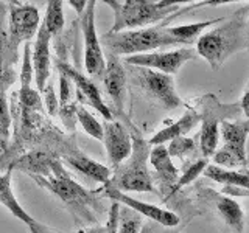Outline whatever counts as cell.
Instances as JSON below:
<instances>
[{
	"label": "cell",
	"mask_w": 249,
	"mask_h": 233,
	"mask_svg": "<svg viewBox=\"0 0 249 233\" xmlns=\"http://www.w3.org/2000/svg\"><path fill=\"white\" fill-rule=\"evenodd\" d=\"M249 45L248 6L240 8L223 25L213 28L196 39V54L209 62L213 70H220L224 61L233 53L243 51Z\"/></svg>",
	"instance_id": "cell-1"
},
{
	"label": "cell",
	"mask_w": 249,
	"mask_h": 233,
	"mask_svg": "<svg viewBox=\"0 0 249 233\" xmlns=\"http://www.w3.org/2000/svg\"><path fill=\"white\" fill-rule=\"evenodd\" d=\"M30 177L39 186H42V188L53 193L54 196H58L78 219L97 225L98 221L95 212H98V210L101 212V208H103L101 202L95 196L97 193L86 190L83 185L75 182L64 169L62 162L59 159L53 162L52 174L49 177L35 176V174H30Z\"/></svg>",
	"instance_id": "cell-2"
},
{
	"label": "cell",
	"mask_w": 249,
	"mask_h": 233,
	"mask_svg": "<svg viewBox=\"0 0 249 233\" xmlns=\"http://www.w3.org/2000/svg\"><path fill=\"white\" fill-rule=\"evenodd\" d=\"M129 134L132 142L131 154L126 160L111 171V177L105 185L122 193H154L156 186L148 162L151 146L140 132L132 131Z\"/></svg>",
	"instance_id": "cell-3"
},
{
	"label": "cell",
	"mask_w": 249,
	"mask_h": 233,
	"mask_svg": "<svg viewBox=\"0 0 249 233\" xmlns=\"http://www.w3.org/2000/svg\"><path fill=\"white\" fill-rule=\"evenodd\" d=\"M101 45L106 47L107 53L115 56H131V54L150 53L158 49H168L181 45L176 37L168 33V25L159 23L151 28L126 30L120 33H107L101 36Z\"/></svg>",
	"instance_id": "cell-4"
},
{
	"label": "cell",
	"mask_w": 249,
	"mask_h": 233,
	"mask_svg": "<svg viewBox=\"0 0 249 233\" xmlns=\"http://www.w3.org/2000/svg\"><path fill=\"white\" fill-rule=\"evenodd\" d=\"M111 6L114 13V23L109 33H120L126 30L145 28L159 23L176 13L178 6L159 8L158 0H100Z\"/></svg>",
	"instance_id": "cell-5"
},
{
	"label": "cell",
	"mask_w": 249,
	"mask_h": 233,
	"mask_svg": "<svg viewBox=\"0 0 249 233\" xmlns=\"http://www.w3.org/2000/svg\"><path fill=\"white\" fill-rule=\"evenodd\" d=\"M201 112V132H199V151L202 157H212L218 150V140H220V123L229 118H237L240 111V104L223 106L216 100L215 95H204L199 101Z\"/></svg>",
	"instance_id": "cell-6"
},
{
	"label": "cell",
	"mask_w": 249,
	"mask_h": 233,
	"mask_svg": "<svg viewBox=\"0 0 249 233\" xmlns=\"http://www.w3.org/2000/svg\"><path fill=\"white\" fill-rule=\"evenodd\" d=\"M126 72H129L136 87L148 100L159 104L165 111H173V109L182 106V100L178 95L175 87L173 75H165L137 66H129V70Z\"/></svg>",
	"instance_id": "cell-7"
},
{
	"label": "cell",
	"mask_w": 249,
	"mask_h": 233,
	"mask_svg": "<svg viewBox=\"0 0 249 233\" xmlns=\"http://www.w3.org/2000/svg\"><path fill=\"white\" fill-rule=\"evenodd\" d=\"M41 25L39 11L35 5L16 3L10 11V27L8 37H0V51L8 54V64H14L18 59V49L22 42L30 41Z\"/></svg>",
	"instance_id": "cell-8"
},
{
	"label": "cell",
	"mask_w": 249,
	"mask_h": 233,
	"mask_svg": "<svg viewBox=\"0 0 249 233\" xmlns=\"http://www.w3.org/2000/svg\"><path fill=\"white\" fill-rule=\"evenodd\" d=\"M95 3L97 0H88L81 17V31L84 39V67L90 76L100 78L103 73L106 61L105 53L100 45L95 28Z\"/></svg>",
	"instance_id": "cell-9"
},
{
	"label": "cell",
	"mask_w": 249,
	"mask_h": 233,
	"mask_svg": "<svg viewBox=\"0 0 249 233\" xmlns=\"http://www.w3.org/2000/svg\"><path fill=\"white\" fill-rule=\"evenodd\" d=\"M196 56L198 54L193 49L184 47V49H176L170 51H150L131 54V56H124V64L158 70V72L165 75H176L187 61H192Z\"/></svg>",
	"instance_id": "cell-10"
},
{
	"label": "cell",
	"mask_w": 249,
	"mask_h": 233,
	"mask_svg": "<svg viewBox=\"0 0 249 233\" xmlns=\"http://www.w3.org/2000/svg\"><path fill=\"white\" fill-rule=\"evenodd\" d=\"M101 191L105 193L106 198H109L114 202H119V204L123 207L131 208L132 212H136L140 216L148 217V219L153 221L154 224L160 225V227L171 229V227H176L179 224V216L173 212H170L167 208H162L158 205L148 204V202L139 200L132 196H128L126 193H122L119 190L112 188V186H109V185H103Z\"/></svg>",
	"instance_id": "cell-11"
},
{
	"label": "cell",
	"mask_w": 249,
	"mask_h": 233,
	"mask_svg": "<svg viewBox=\"0 0 249 233\" xmlns=\"http://www.w3.org/2000/svg\"><path fill=\"white\" fill-rule=\"evenodd\" d=\"M54 66H56L59 73L66 75L69 80L75 84L78 100H81L83 103H86L88 106L95 109V111H98L101 115L105 116L106 121L112 120L114 114L103 101V98H101V93H100L98 87L95 85V83H93L92 80H89V78L86 76L84 73H81L80 70H76L75 67L69 66L67 62L62 61V59H58L56 62H54Z\"/></svg>",
	"instance_id": "cell-12"
},
{
	"label": "cell",
	"mask_w": 249,
	"mask_h": 233,
	"mask_svg": "<svg viewBox=\"0 0 249 233\" xmlns=\"http://www.w3.org/2000/svg\"><path fill=\"white\" fill-rule=\"evenodd\" d=\"M61 157L70 168H73L84 177L90 179L92 182L97 183H106L111 177V169L107 166L101 165L100 162H95L86 155L80 148L73 143V140H64L61 143Z\"/></svg>",
	"instance_id": "cell-13"
},
{
	"label": "cell",
	"mask_w": 249,
	"mask_h": 233,
	"mask_svg": "<svg viewBox=\"0 0 249 233\" xmlns=\"http://www.w3.org/2000/svg\"><path fill=\"white\" fill-rule=\"evenodd\" d=\"M106 66L101 73V81L105 84L106 93L112 101L115 112L123 115L124 112V95H126V67L123 66L119 56L107 53L105 56Z\"/></svg>",
	"instance_id": "cell-14"
},
{
	"label": "cell",
	"mask_w": 249,
	"mask_h": 233,
	"mask_svg": "<svg viewBox=\"0 0 249 233\" xmlns=\"http://www.w3.org/2000/svg\"><path fill=\"white\" fill-rule=\"evenodd\" d=\"M103 124V143L106 148V155H107V163L109 169H115L123 160L128 159L131 154V134L129 131L123 126L120 121H105Z\"/></svg>",
	"instance_id": "cell-15"
},
{
	"label": "cell",
	"mask_w": 249,
	"mask_h": 233,
	"mask_svg": "<svg viewBox=\"0 0 249 233\" xmlns=\"http://www.w3.org/2000/svg\"><path fill=\"white\" fill-rule=\"evenodd\" d=\"M50 41L52 36L41 22L36 31V41L31 49V67H33V78L36 83L37 92H42L50 78V66H52V54H50Z\"/></svg>",
	"instance_id": "cell-16"
},
{
	"label": "cell",
	"mask_w": 249,
	"mask_h": 233,
	"mask_svg": "<svg viewBox=\"0 0 249 233\" xmlns=\"http://www.w3.org/2000/svg\"><path fill=\"white\" fill-rule=\"evenodd\" d=\"M249 132V121H229L224 120L220 123V135L223 138V150L235 157L241 166L246 169V140Z\"/></svg>",
	"instance_id": "cell-17"
},
{
	"label": "cell",
	"mask_w": 249,
	"mask_h": 233,
	"mask_svg": "<svg viewBox=\"0 0 249 233\" xmlns=\"http://www.w3.org/2000/svg\"><path fill=\"white\" fill-rule=\"evenodd\" d=\"M148 162L151 163V166L154 168V177L158 183L162 186V191L167 193L168 196H171L173 186L179 177V169L175 166L173 160L167 152V146L163 145H156L150 150V157Z\"/></svg>",
	"instance_id": "cell-18"
},
{
	"label": "cell",
	"mask_w": 249,
	"mask_h": 233,
	"mask_svg": "<svg viewBox=\"0 0 249 233\" xmlns=\"http://www.w3.org/2000/svg\"><path fill=\"white\" fill-rule=\"evenodd\" d=\"M206 194H207L206 196L207 200H210L213 204L215 212L221 217V221L235 233H243L245 213H243V210H241L240 204H237V200H233L229 196H223V194L210 191V190H206Z\"/></svg>",
	"instance_id": "cell-19"
},
{
	"label": "cell",
	"mask_w": 249,
	"mask_h": 233,
	"mask_svg": "<svg viewBox=\"0 0 249 233\" xmlns=\"http://www.w3.org/2000/svg\"><path fill=\"white\" fill-rule=\"evenodd\" d=\"M58 159V155L53 151H31L25 154L20 159H16L10 168H19L23 173L35 174V176H42V177H49L52 174V165L53 162Z\"/></svg>",
	"instance_id": "cell-20"
},
{
	"label": "cell",
	"mask_w": 249,
	"mask_h": 233,
	"mask_svg": "<svg viewBox=\"0 0 249 233\" xmlns=\"http://www.w3.org/2000/svg\"><path fill=\"white\" fill-rule=\"evenodd\" d=\"M198 123H199L198 111L196 109H189V111H187L178 121L168 124L167 128L160 129L159 132H156V134L148 140V143H150V146L163 145L176 137H182L185 134H189Z\"/></svg>",
	"instance_id": "cell-21"
},
{
	"label": "cell",
	"mask_w": 249,
	"mask_h": 233,
	"mask_svg": "<svg viewBox=\"0 0 249 233\" xmlns=\"http://www.w3.org/2000/svg\"><path fill=\"white\" fill-rule=\"evenodd\" d=\"M0 205L5 207L14 217H18L25 225L35 221L33 216L27 213V210L20 205V202L16 199L13 191V168L8 166L3 174H0Z\"/></svg>",
	"instance_id": "cell-22"
},
{
	"label": "cell",
	"mask_w": 249,
	"mask_h": 233,
	"mask_svg": "<svg viewBox=\"0 0 249 233\" xmlns=\"http://www.w3.org/2000/svg\"><path fill=\"white\" fill-rule=\"evenodd\" d=\"M202 174L206 177L212 179L213 182L221 183V185H237V186H245L248 188V173L246 169L241 171H233V169H226L221 166H216L213 163H209L204 168Z\"/></svg>",
	"instance_id": "cell-23"
},
{
	"label": "cell",
	"mask_w": 249,
	"mask_h": 233,
	"mask_svg": "<svg viewBox=\"0 0 249 233\" xmlns=\"http://www.w3.org/2000/svg\"><path fill=\"white\" fill-rule=\"evenodd\" d=\"M220 20H223V17L218 19H212V20H202V22H196V23H190V25H179V27H168V33L176 37L181 45H190L193 44L196 39L199 37V34H202V31L206 28L215 25Z\"/></svg>",
	"instance_id": "cell-24"
},
{
	"label": "cell",
	"mask_w": 249,
	"mask_h": 233,
	"mask_svg": "<svg viewBox=\"0 0 249 233\" xmlns=\"http://www.w3.org/2000/svg\"><path fill=\"white\" fill-rule=\"evenodd\" d=\"M42 23L50 33V36L59 34V31L64 27V5H62V0H49L47 2V10Z\"/></svg>",
	"instance_id": "cell-25"
},
{
	"label": "cell",
	"mask_w": 249,
	"mask_h": 233,
	"mask_svg": "<svg viewBox=\"0 0 249 233\" xmlns=\"http://www.w3.org/2000/svg\"><path fill=\"white\" fill-rule=\"evenodd\" d=\"M207 165H209V159H204V157L196 159V160L190 162L189 165H185V166H184V171H182V174H179L178 181H176V183H175V186H173L171 196H173L175 193H178L179 190H182L184 186L190 185L192 182L196 181V179L202 174V171H204V168H206Z\"/></svg>",
	"instance_id": "cell-26"
},
{
	"label": "cell",
	"mask_w": 249,
	"mask_h": 233,
	"mask_svg": "<svg viewBox=\"0 0 249 233\" xmlns=\"http://www.w3.org/2000/svg\"><path fill=\"white\" fill-rule=\"evenodd\" d=\"M75 115H76V120L80 121V124L83 126V129L88 132V135H90L95 140L103 138V124H101L84 106L76 104Z\"/></svg>",
	"instance_id": "cell-27"
},
{
	"label": "cell",
	"mask_w": 249,
	"mask_h": 233,
	"mask_svg": "<svg viewBox=\"0 0 249 233\" xmlns=\"http://www.w3.org/2000/svg\"><path fill=\"white\" fill-rule=\"evenodd\" d=\"M142 225V216L132 212L128 207L120 205L119 221H117V233H139Z\"/></svg>",
	"instance_id": "cell-28"
},
{
	"label": "cell",
	"mask_w": 249,
	"mask_h": 233,
	"mask_svg": "<svg viewBox=\"0 0 249 233\" xmlns=\"http://www.w3.org/2000/svg\"><path fill=\"white\" fill-rule=\"evenodd\" d=\"M196 146H195V140L190 137H176L173 140H170V145L167 146V152L170 157H176V159H185L189 157L190 154L195 152Z\"/></svg>",
	"instance_id": "cell-29"
},
{
	"label": "cell",
	"mask_w": 249,
	"mask_h": 233,
	"mask_svg": "<svg viewBox=\"0 0 249 233\" xmlns=\"http://www.w3.org/2000/svg\"><path fill=\"white\" fill-rule=\"evenodd\" d=\"M233 2H246V0H201V2H196L193 3L190 6H185V8H179V10L176 13H173L170 16L168 19H165L162 23H165V25H168V23L171 20L178 19L179 16H184L187 13H190L193 10H199V8H204V6H220V5H226V3H233Z\"/></svg>",
	"instance_id": "cell-30"
},
{
	"label": "cell",
	"mask_w": 249,
	"mask_h": 233,
	"mask_svg": "<svg viewBox=\"0 0 249 233\" xmlns=\"http://www.w3.org/2000/svg\"><path fill=\"white\" fill-rule=\"evenodd\" d=\"M70 100H72V81L66 75L59 73V106L70 104Z\"/></svg>",
	"instance_id": "cell-31"
},
{
	"label": "cell",
	"mask_w": 249,
	"mask_h": 233,
	"mask_svg": "<svg viewBox=\"0 0 249 233\" xmlns=\"http://www.w3.org/2000/svg\"><path fill=\"white\" fill-rule=\"evenodd\" d=\"M42 93H44V103H45V107H47V111H49V114H50V115L58 114L59 101L56 100V95H54V89H53V85L47 83V85L44 87Z\"/></svg>",
	"instance_id": "cell-32"
},
{
	"label": "cell",
	"mask_w": 249,
	"mask_h": 233,
	"mask_svg": "<svg viewBox=\"0 0 249 233\" xmlns=\"http://www.w3.org/2000/svg\"><path fill=\"white\" fill-rule=\"evenodd\" d=\"M119 210H120V204H119V202H112L111 208H109L107 222H106V225H105V233H117V221H119Z\"/></svg>",
	"instance_id": "cell-33"
},
{
	"label": "cell",
	"mask_w": 249,
	"mask_h": 233,
	"mask_svg": "<svg viewBox=\"0 0 249 233\" xmlns=\"http://www.w3.org/2000/svg\"><path fill=\"white\" fill-rule=\"evenodd\" d=\"M249 193V188H245V186H237V185H224L221 194L224 196H238V198H246Z\"/></svg>",
	"instance_id": "cell-34"
},
{
	"label": "cell",
	"mask_w": 249,
	"mask_h": 233,
	"mask_svg": "<svg viewBox=\"0 0 249 233\" xmlns=\"http://www.w3.org/2000/svg\"><path fill=\"white\" fill-rule=\"evenodd\" d=\"M27 227L30 229V232H31V233H58V232H54L53 229L47 227L45 224L36 221V219H35L33 222H31V224H28Z\"/></svg>",
	"instance_id": "cell-35"
},
{
	"label": "cell",
	"mask_w": 249,
	"mask_h": 233,
	"mask_svg": "<svg viewBox=\"0 0 249 233\" xmlns=\"http://www.w3.org/2000/svg\"><path fill=\"white\" fill-rule=\"evenodd\" d=\"M201 0H158L159 8H170V6H179L184 3H196Z\"/></svg>",
	"instance_id": "cell-36"
},
{
	"label": "cell",
	"mask_w": 249,
	"mask_h": 233,
	"mask_svg": "<svg viewBox=\"0 0 249 233\" xmlns=\"http://www.w3.org/2000/svg\"><path fill=\"white\" fill-rule=\"evenodd\" d=\"M67 2L76 11L78 16H81L83 11H84V8H86V3H88V0H67Z\"/></svg>",
	"instance_id": "cell-37"
},
{
	"label": "cell",
	"mask_w": 249,
	"mask_h": 233,
	"mask_svg": "<svg viewBox=\"0 0 249 233\" xmlns=\"http://www.w3.org/2000/svg\"><path fill=\"white\" fill-rule=\"evenodd\" d=\"M240 104V109H241V114L245 116H249V92L246 90L243 93V98H241V103Z\"/></svg>",
	"instance_id": "cell-38"
},
{
	"label": "cell",
	"mask_w": 249,
	"mask_h": 233,
	"mask_svg": "<svg viewBox=\"0 0 249 233\" xmlns=\"http://www.w3.org/2000/svg\"><path fill=\"white\" fill-rule=\"evenodd\" d=\"M75 233H105V227L103 225H93V227H89V229L76 230Z\"/></svg>",
	"instance_id": "cell-39"
},
{
	"label": "cell",
	"mask_w": 249,
	"mask_h": 233,
	"mask_svg": "<svg viewBox=\"0 0 249 233\" xmlns=\"http://www.w3.org/2000/svg\"><path fill=\"white\" fill-rule=\"evenodd\" d=\"M165 227H154L151 225V232L150 233H173V232H168V230H163Z\"/></svg>",
	"instance_id": "cell-40"
},
{
	"label": "cell",
	"mask_w": 249,
	"mask_h": 233,
	"mask_svg": "<svg viewBox=\"0 0 249 233\" xmlns=\"http://www.w3.org/2000/svg\"><path fill=\"white\" fill-rule=\"evenodd\" d=\"M150 232H151V225L150 224H145V225H142V229H140L139 233H150Z\"/></svg>",
	"instance_id": "cell-41"
},
{
	"label": "cell",
	"mask_w": 249,
	"mask_h": 233,
	"mask_svg": "<svg viewBox=\"0 0 249 233\" xmlns=\"http://www.w3.org/2000/svg\"><path fill=\"white\" fill-rule=\"evenodd\" d=\"M175 233H176V232H175Z\"/></svg>",
	"instance_id": "cell-42"
}]
</instances>
